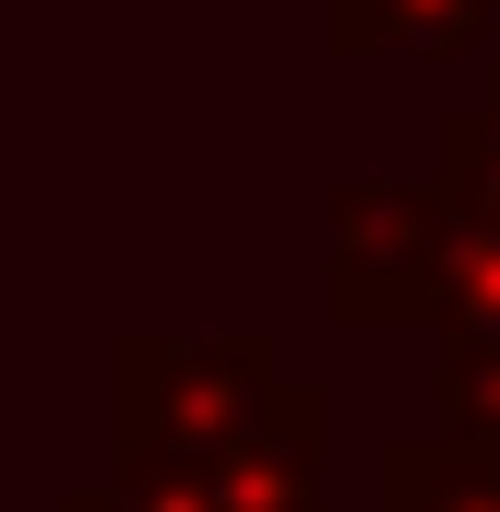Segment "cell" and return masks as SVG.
I'll list each match as a JSON object with an SVG mask.
<instances>
[{
	"instance_id": "obj_1",
	"label": "cell",
	"mask_w": 500,
	"mask_h": 512,
	"mask_svg": "<svg viewBox=\"0 0 500 512\" xmlns=\"http://www.w3.org/2000/svg\"><path fill=\"white\" fill-rule=\"evenodd\" d=\"M274 346L262 334H203V346H120V465L131 477H167V465H203L227 453L239 429L274 417Z\"/></svg>"
},
{
	"instance_id": "obj_2",
	"label": "cell",
	"mask_w": 500,
	"mask_h": 512,
	"mask_svg": "<svg viewBox=\"0 0 500 512\" xmlns=\"http://www.w3.org/2000/svg\"><path fill=\"white\" fill-rule=\"evenodd\" d=\"M453 191H346L334 203V310L346 322H429L441 310V251H453Z\"/></svg>"
},
{
	"instance_id": "obj_3",
	"label": "cell",
	"mask_w": 500,
	"mask_h": 512,
	"mask_svg": "<svg viewBox=\"0 0 500 512\" xmlns=\"http://www.w3.org/2000/svg\"><path fill=\"white\" fill-rule=\"evenodd\" d=\"M500 24V0H334V48L370 60H465Z\"/></svg>"
},
{
	"instance_id": "obj_4",
	"label": "cell",
	"mask_w": 500,
	"mask_h": 512,
	"mask_svg": "<svg viewBox=\"0 0 500 512\" xmlns=\"http://www.w3.org/2000/svg\"><path fill=\"white\" fill-rule=\"evenodd\" d=\"M381 512H500V453L489 441H393Z\"/></svg>"
},
{
	"instance_id": "obj_5",
	"label": "cell",
	"mask_w": 500,
	"mask_h": 512,
	"mask_svg": "<svg viewBox=\"0 0 500 512\" xmlns=\"http://www.w3.org/2000/svg\"><path fill=\"white\" fill-rule=\"evenodd\" d=\"M441 191H453L477 227H500V72H489V96H477V108H453V120H441Z\"/></svg>"
},
{
	"instance_id": "obj_6",
	"label": "cell",
	"mask_w": 500,
	"mask_h": 512,
	"mask_svg": "<svg viewBox=\"0 0 500 512\" xmlns=\"http://www.w3.org/2000/svg\"><path fill=\"white\" fill-rule=\"evenodd\" d=\"M72 512H143V501H120V489H84V501H72Z\"/></svg>"
}]
</instances>
